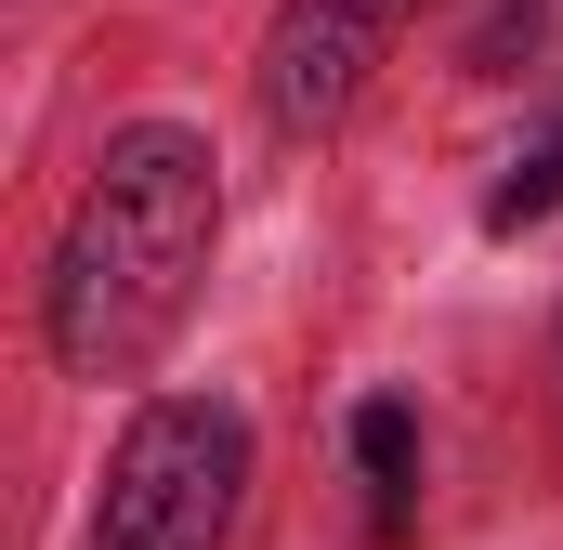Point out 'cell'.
Masks as SVG:
<instances>
[{
	"mask_svg": "<svg viewBox=\"0 0 563 550\" xmlns=\"http://www.w3.org/2000/svg\"><path fill=\"white\" fill-rule=\"evenodd\" d=\"M223 250V157L184 119H132L106 132L92 184L66 197L53 223V263H40V341L66 381H144L170 354V328L197 315Z\"/></svg>",
	"mask_w": 563,
	"mask_h": 550,
	"instance_id": "obj_1",
	"label": "cell"
},
{
	"mask_svg": "<svg viewBox=\"0 0 563 550\" xmlns=\"http://www.w3.org/2000/svg\"><path fill=\"white\" fill-rule=\"evenodd\" d=\"M250 407L236 394H144L92 485V550H223L250 512Z\"/></svg>",
	"mask_w": 563,
	"mask_h": 550,
	"instance_id": "obj_2",
	"label": "cell"
},
{
	"mask_svg": "<svg viewBox=\"0 0 563 550\" xmlns=\"http://www.w3.org/2000/svg\"><path fill=\"white\" fill-rule=\"evenodd\" d=\"M407 13H420V0H276V26H263V66H250L263 119H276L288 144H328L354 106H367V79L394 66Z\"/></svg>",
	"mask_w": 563,
	"mask_h": 550,
	"instance_id": "obj_3",
	"label": "cell"
},
{
	"mask_svg": "<svg viewBox=\"0 0 563 550\" xmlns=\"http://www.w3.org/2000/svg\"><path fill=\"white\" fill-rule=\"evenodd\" d=\"M341 446H354V512H367V538L394 550L420 525V407H407V394H367V407L341 419Z\"/></svg>",
	"mask_w": 563,
	"mask_h": 550,
	"instance_id": "obj_4",
	"label": "cell"
},
{
	"mask_svg": "<svg viewBox=\"0 0 563 550\" xmlns=\"http://www.w3.org/2000/svg\"><path fill=\"white\" fill-rule=\"evenodd\" d=\"M563 210V106L538 119V144L498 170V197H485V237H525V223H551Z\"/></svg>",
	"mask_w": 563,
	"mask_h": 550,
	"instance_id": "obj_5",
	"label": "cell"
},
{
	"mask_svg": "<svg viewBox=\"0 0 563 550\" xmlns=\"http://www.w3.org/2000/svg\"><path fill=\"white\" fill-rule=\"evenodd\" d=\"M538 26H551V0H485V13L459 26V66H472V79H525Z\"/></svg>",
	"mask_w": 563,
	"mask_h": 550,
	"instance_id": "obj_6",
	"label": "cell"
}]
</instances>
